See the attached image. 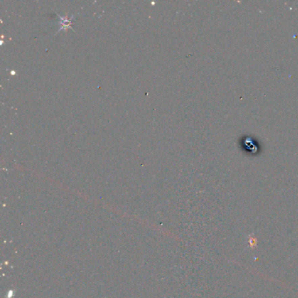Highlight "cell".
<instances>
[{
    "label": "cell",
    "mask_w": 298,
    "mask_h": 298,
    "mask_svg": "<svg viewBox=\"0 0 298 298\" xmlns=\"http://www.w3.org/2000/svg\"><path fill=\"white\" fill-rule=\"evenodd\" d=\"M256 243H257L256 239L253 236H249V238H248V246L253 248V246H256Z\"/></svg>",
    "instance_id": "6da1fadb"
}]
</instances>
